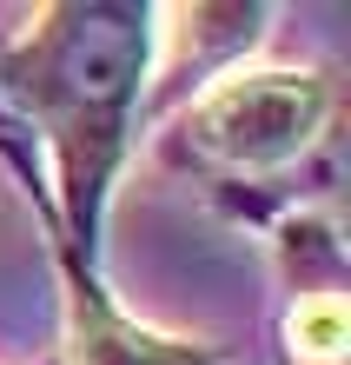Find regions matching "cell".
Segmentation results:
<instances>
[{
    "mask_svg": "<svg viewBox=\"0 0 351 365\" xmlns=\"http://www.w3.org/2000/svg\"><path fill=\"white\" fill-rule=\"evenodd\" d=\"M159 0H47L0 40V133L47 153L60 232L100 259L106 212L146 133Z\"/></svg>",
    "mask_w": 351,
    "mask_h": 365,
    "instance_id": "obj_1",
    "label": "cell"
},
{
    "mask_svg": "<svg viewBox=\"0 0 351 365\" xmlns=\"http://www.w3.org/2000/svg\"><path fill=\"white\" fill-rule=\"evenodd\" d=\"M345 93L332 67L239 60L152 120V160L179 173L226 226L266 240V226L338 180Z\"/></svg>",
    "mask_w": 351,
    "mask_h": 365,
    "instance_id": "obj_2",
    "label": "cell"
},
{
    "mask_svg": "<svg viewBox=\"0 0 351 365\" xmlns=\"http://www.w3.org/2000/svg\"><path fill=\"white\" fill-rule=\"evenodd\" d=\"M0 166L20 180L40 232H47V259H53V279H60V365H232V352L212 346V339L146 326L140 312L120 306L113 286H106V266L86 259L60 232L47 180H40V160L14 133H0Z\"/></svg>",
    "mask_w": 351,
    "mask_h": 365,
    "instance_id": "obj_3",
    "label": "cell"
},
{
    "mask_svg": "<svg viewBox=\"0 0 351 365\" xmlns=\"http://www.w3.org/2000/svg\"><path fill=\"white\" fill-rule=\"evenodd\" d=\"M278 319H272V365H351V259L338 212L298 206L266 226Z\"/></svg>",
    "mask_w": 351,
    "mask_h": 365,
    "instance_id": "obj_4",
    "label": "cell"
},
{
    "mask_svg": "<svg viewBox=\"0 0 351 365\" xmlns=\"http://www.w3.org/2000/svg\"><path fill=\"white\" fill-rule=\"evenodd\" d=\"M272 7L258 0H226V7H159V53H152V87H146V126L172 113L192 87H206L212 73L239 67L266 47Z\"/></svg>",
    "mask_w": 351,
    "mask_h": 365,
    "instance_id": "obj_5",
    "label": "cell"
}]
</instances>
